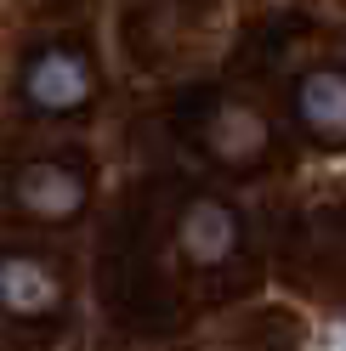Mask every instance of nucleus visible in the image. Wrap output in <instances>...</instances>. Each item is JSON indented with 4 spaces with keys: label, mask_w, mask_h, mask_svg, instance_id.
<instances>
[{
    "label": "nucleus",
    "mask_w": 346,
    "mask_h": 351,
    "mask_svg": "<svg viewBox=\"0 0 346 351\" xmlns=\"http://www.w3.org/2000/svg\"><path fill=\"white\" fill-rule=\"evenodd\" d=\"M91 91H97L91 62L80 51H69V46H46L40 57H29V69H23V97L40 114H74V108L91 102Z\"/></svg>",
    "instance_id": "1"
},
{
    "label": "nucleus",
    "mask_w": 346,
    "mask_h": 351,
    "mask_svg": "<svg viewBox=\"0 0 346 351\" xmlns=\"http://www.w3.org/2000/svg\"><path fill=\"white\" fill-rule=\"evenodd\" d=\"M205 147L216 153L222 165H255L267 153V119L255 114V108L244 102H222V108H210V119H205Z\"/></svg>",
    "instance_id": "5"
},
{
    "label": "nucleus",
    "mask_w": 346,
    "mask_h": 351,
    "mask_svg": "<svg viewBox=\"0 0 346 351\" xmlns=\"http://www.w3.org/2000/svg\"><path fill=\"white\" fill-rule=\"evenodd\" d=\"M0 312L12 317H57L62 312V283L46 261L34 255H0Z\"/></svg>",
    "instance_id": "4"
},
{
    "label": "nucleus",
    "mask_w": 346,
    "mask_h": 351,
    "mask_svg": "<svg viewBox=\"0 0 346 351\" xmlns=\"http://www.w3.org/2000/svg\"><path fill=\"white\" fill-rule=\"evenodd\" d=\"M12 199L23 215H34V221H74V215L85 210V176L74 165H57V159H34L17 170L12 182Z\"/></svg>",
    "instance_id": "2"
},
{
    "label": "nucleus",
    "mask_w": 346,
    "mask_h": 351,
    "mask_svg": "<svg viewBox=\"0 0 346 351\" xmlns=\"http://www.w3.org/2000/svg\"><path fill=\"white\" fill-rule=\"evenodd\" d=\"M176 250L193 267H222L239 250V215L227 199H193L176 221Z\"/></svg>",
    "instance_id": "3"
},
{
    "label": "nucleus",
    "mask_w": 346,
    "mask_h": 351,
    "mask_svg": "<svg viewBox=\"0 0 346 351\" xmlns=\"http://www.w3.org/2000/svg\"><path fill=\"white\" fill-rule=\"evenodd\" d=\"M295 114L307 125V136L335 147L346 136V80H341V69H312L301 80L295 85Z\"/></svg>",
    "instance_id": "6"
}]
</instances>
